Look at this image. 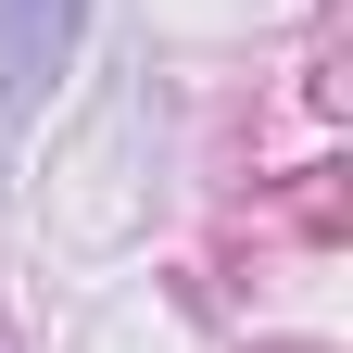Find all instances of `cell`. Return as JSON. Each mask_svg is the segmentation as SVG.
I'll return each mask as SVG.
<instances>
[{
	"mask_svg": "<svg viewBox=\"0 0 353 353\" xmlns=\"http://www.w3.org/2000/svg\"><path fill=\"white\" fill-rule=\"evenodd\" d=\"M76 26H88V0H0V114L51 101V76L76 63Z\"/></svg>",
	"mask_w": 353,
	"mask_h": 353,
	"instance_id": "1",
	"label": "cell"
}]
</instances>
